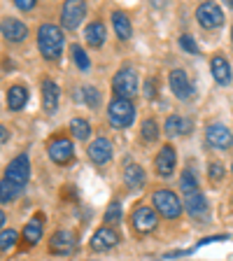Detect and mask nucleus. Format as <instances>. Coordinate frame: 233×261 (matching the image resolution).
Segmentation results:
<instances>
[{
	"label": "nucleus",
	"instance_id": "obj_8",
	"mask_svg": "<svg viewBox=\"0 0 233 261\" xmlns=\"http://www.w3.org/2000/svg\"><path fill=\"white\" fill-rule=\"evenodd\" d=\"M131 222H133V228L138 233H149L157 226V210L147 205H138L131 215Z\"/></svg>",
	"mask_w": 233,
	"mask_h": 261
},
{
	"label": "nucleus",
	"instance_id": "obj_29",
	"mask_svg": "<svg viewBox=\"0 0 233 261\" xmlns=\"http://www.w3.org/2000/svg\"><path fill=\"white\" fill-rule=\"evenodd\" d=\"M14 243H16V231L14 228H3V231H0V250L3 252L12 250Z\"/></svg>",
	"mask_w": 233,
	"mask_h": 261
},
{
	"label": "nucleus",
	"instance_id": "obj_18",
	"mask_svg": "<svg viewBox=\"0 0 233 261\" xmlns=\"http://www.w3.org/2000/svg\"><path fill=\"white\" fill-rule=\"evenodd\" d=\"M210 70H212V77L217 84L226 87L228 82H231V68H228V61L224 56H212L210 61Z\"/></svg>",
	"mask_w": 233,
	"mask_h": 261
},
{
	"label": "nucleus",
	"instance_id": "obj_6",
	"mask_svg": "<svg viewBox=\"0 0 233 261\" xmlns=\"http://www.w3.org/2000/svg\"><path fill=\"white\" fill-rule=\"evenodd\" d=\"M47 152H49V159L59 166H65L70 163L72 156H75V147H72V140L65 136H59V138H51L47 145Z\"/></svg>",
	"mask_w": 233,
	"mask_h": 261
},
{
	"label": "nucleus",
	"instance_id": "obj_15",
	"mask_svg": "<svg viewBox=\"0 0 233 261\" xmlns=\"http://www.w3.org/2000/svg\"><path fill=\"white\" fill-rule=\"evenodd\" d=\"M112 142L108 140V138H96V140L89 145V159H91L93 163H98V166H103V163H108L110 159H112Z\"/></svg>",
	"mask_w": 233,
	"mask_h": 261
},
{
	"label": "nucleus",
	"instance_id": "obj_30",
	"mask_svg": "<svg viewBox=\"0 0 233 261\" xmlns=\"http://www.w3.org/2000/svg\"><path fill=\"white\" fill-rule=\"evenodd\" d=\"M140 133H142V138H145L147 142L157 140V138H159V126H157V121H154V119H145V121H142Z\"/></svg>",
	"mask_w": 233,
	"mask_h": 261
},
{
	"label": "nucleus",
	"instance_id": "obj_4",
	"mask_svg": "<svg viewBox=\"0 0 233 261\" xmlns=\"http://www.w3.org/2000/svg\"><path fill=\"white\" fill-rule=\"evenodd\" d=\"M152 203L166 219H177L182 215V203L170 189H159L152 194Z\"/></svg>",
	"mask_w": 233,
	"mask_h": 261
},
{
	"label": "nucleus",
	"instance_id": "obj_12",
	"mask_svg": "<svg viewBox=\"0 0 233 261\" xmlns=\"http://www.w3.org/2000/svg\"><path fill=\"white\" fill-rule=\"evenodd\" d=\"M175 163H177L175 149L170 145H163L161 152H159L157 159H154V168H157V173L161 175V177H170L173 170H175Z\"/></svg>",
	"mask_w": 233,
	"mask_h": 261
},
{
	"label": "nucleus",
	"instance_id": "obj_20",
	"mask_svg": "<svg viewBox=\"0 0 233 261\" xmlns=\"http://www.w3.org/2000/svg\"><path fill=\"white\" fill-rule=\"evenodd\" d=\"M59 96H61L59 87L51 80H44L42 82V105L47 112H54L59 108Z\"/></svg>",
	"mask_w": 233,
	"mask_h": 261
},
{
	"label": "nucleus",
	"instance_id": "obj_24",
	"mask_svg": "<svg viewBox=\"0 0 233 261\" xmlns=\"http://www.w3.org/2000/svg\"><path fill=\"white\" fill-rule=\"evenodd\" d=\"M124 182L131 187V189H140L145 185V170L138 163H128L124 170Z\"/></svg>",
	"mask_w": 233,
	"mask_h": 261
},
{
	"label": "nucleus",
	"instance_id": "obj_5",
	"mask_svg": "<svg viewBox=\"0 0 233 261\" xmlns=\"http://www.w3.org/2000/svg\"><path fill=\"white\" fill-rule=\"evenodd\" d=\"M112 89L117 93V98H133L138 96V75L133 68H121L112 80Z\"/></svg>",
	"mask_w": 233,
	"mask_h": 261
},
{
	"label": "nucleus",
	"instance_id": "obj_23",
	"mask_svg": "<svg viewBox=\"0 0 233 261\" xmlns=\"http://www.w3.org/2000/svg\"><path fill=\"white\" fill-rule=\"evenodd\" d=\"M112 26H114V33H117V38H119V40H128L131 33H133L128 16H126L124 12H119V10L112 12Z\"/></svg>",
	"mask_w": 233,
	"mask_h": 261
},
{
	"label": "nucleus",
	"instance_id": "obj_14",
	"mask_svg": "<svg viewBox=\"0 0 233 261\" xmlns=\"http://www.w3.org/2000/svg\"><path fill=\"white\" fill-rule=\"evenodd\" d=\"M3 38L10 42H23L28 38V26L14 16H7L3 19Z\"/></svg>",
	"mask_w": 233,
	"mask_h": 261
},
{
	"label": "nucleus",
	"instance_id": "obj_11",
	"mask_svg": "<svg viewBox=\"0 0 233 261\" xmlns=\"http://www.w3.org/2000/svg\"><path fill=\"white\" fill-rule=\"evenodd\" d=\"M168 80H170V89H173V93L179 100H189V98L194 96V84L189 82L185 70H173Z\"/></svg>",
	"mask_w": 233,
	"mask_h": 261
},
{
	"label": "nucleus",
	"instance_id": "obj_35",
	"mask_svg": "<svg viewBox=\"0 0 233 261\" xmlns=\"http://www.w3.org/2000/svg\"><path fill=\"white\" fill-rule=\"evenodd\" d=\"M14 5L19 10H33L35 7V0H14Z\"/></svg>",
	"mask_w": 233,
	"mask_h": 261
},
{
	"label": "nucleus",
	"instance_id": "obj_13",
	"mask_svg": "<svg viewBox=\"0 0 233 261\" xmlns=\"http://www.w3.org/2000/svg\"><path fill=\"white\" fill-rule=\"evenodd\" d=\"M205 138H208V142H210L212 147H217V149H226V147H231V142H233L231 130H228L224 124H210L205 128Z\"/></svg>",
	"mask_w": 233,
	"mask_h": 261
},
{
	"label": "nucleus",
	"instance_id": "obj_1",
	"mask_svg": "<svg viewBox=\"0 0 233 261\" xmlns=\"http://www.w3.org/2000/svg\"><path fill=\"white\" fill-rule=\"evenodd\" d=\"M28 177H31V161H28V154L23 152L16 159H12L10 166L5 168V177H3V185H0V189H3L0 191V201L3 203L14 201L26 187Z\"/></svg>",
	"mask_w": 233,
	"mask_h": 261
},
{
	"label": "nucleus",
	"instance_id": "obj_22",
	"mask_svg": "<svg viewBox=\"0 0 233 261\" xmlns=\"http://www.w3.org/2000/svg\"><path fill=\"white\" fill-rule=\"evenodd\" d=\"M105 35H108V31H105L103 21H91L84 28V40H87L91 47H100V44L105 42Z\"/></svg>",
	"mask_w": 233,
	"mask_h": 261
},
{
	"label": "nucleus",
	"instance_id": "obj_39",
	"mask_svg": "<svg viewBox=\"0 0 233 261\" xmlns=\"http://www.w3.org/2000/svg\"><path fill=\"white\" fill-rule=\"evenodd\" d=\"M231 170H233V166H231Z\"/></svg>",
	"mask_w": 233,
	"mask_h": 261
},
{
	"label": "nucleus",
	"instance_id": "obj_31",
	"mask_svg": "<svg viewBox=\"0 0 233 261\" xmlns=\"http://www.w3.org/2000/svg\"><path fill=\"white\" fill-rule=\"evenodd\" d=\"M105 222L108 224H121V205L117 201L110 203L108 212H105Z\"/></svg>",
	"mask_w": 233,
	"mask_h": 261
},
{
	"label": "nucleus",
	"instance_id": "obj_16",
	"mask_svg": "<svg viewBox=\"0 0 233 261\" xmlns=\"http://www.w3.org/2000/svg\"><path fill=\"white\" fill-rule=\"evenodd\" d=\"M114 245H119V233L114 231V228L110 226H103V228H98L96 233H93L91 238V247L93 250H110V247H114Z\"/></svg>",
	"mask_w": 233,
	"mask_h": 261
},
{
	"label": "nucleus",
	"instance_id": "obj_34",
	"mask_svg": "<svg viewBox=\"0 0 233 261\" xmlns=\"http://www.w3.org/2000/svg\"><path fill=\"white\" fill-rule=\"evenodd\" d=\"M179 44H182V49H187L189 54H198V44L194 42L191 35H182V38H179Z\"/></svg>",
	"mask_w": 233,
	"mask_h": 261
},
{
	"label": "nucleus",
	"instance_id": "obj_25",
	"mask_svg": "<svg viewBox=\"0 0 233 261\" xmlns=\"http://www.w3.org/2000/svg\"><path fill=\"white\" fill-rule=\"evenodd\" d=\"M28 103V91L23 87H19V84H16V87H10L7 89V108L10 110H21L23 105Z\"/></svg>",
	"mask_w": 233,
	"mask_h": 261
},
{
	"label": "nucleus",
	"instance_id": "obj_3",
	"mask_svg": "<svg viewBox=\"0 0 233 261\" xmlns=\"http://www.w3.org/2000/svg\"><path fill=\"white\" fill-rule=\"evenodd\" d=\"M108 119L114 128H126L136 119V108L128 98H114L108 108Z\"/></svg>",
	"mask_w": 233,
	"mask_h": 261
},
{
	"label": "nucleus",
	"instance_id": "obj_28",
	"mask_svg": "<svg viewBox=\"0 0 233 261\" xmlns=\"http://www.w3.org/2000/svg\"><path fill=\"white\" fill-rule=\"evenodd\" d=\"M70 54H72V59H75V63H77V68H80V70H89V68H91V61H89L87 51H84L80 44H72Z\"/></svg>",
	"mask_w": 233,
	"mask_h": 261
},
{
	"label": "nucleus",
	"instance_id": "obj_9",
	"mask_svg": "<svg viewBox=\"0 0 233 261\" xmlns=\"http://www.w3.org/2000/svg\"><path fill=\"white\" fill-rule=\"evenodd\" d=\"M84 14H87V5H84L82 0H70V3H65L63 10H61L63 26L68 28V31L77 28L82 23V19H84Z\"/></svg>",
	"mask_w": 233,
	"mask_h": 261
},
{
	"label": "nucleus",
	"instance_id": "obj_37",
	"mask_svg": "<svg viewBox=\"0 0 233 261\" xmlns=\"http://www.w3.org/2000/svg\"><path fill=\"white\" fill-rule=\"evenodd\" d=\"M0 133H3V136H0V142L5 145V142H7V138H10V130H7L5 126H3V128H0Z\"/></svg>",
	"mask_w": 233,
	"mask_h": 261
},
{
	"label": "nucleus",
	"instance_id": "obj_19",
	"mask_svg": "<svg viewBox=\"0 0 233 261\" xmlns=\"http://www.w3.org/2000/svg\"><path fill=\"white\" fill-rule=\"evenodd\" d=\"M163 130L168 136H185V133L191 130V121L187 117H182V114H170L166 124H163Z\"/></svg>",
	"mask_w": 233,
	"mask_h": 261
},
{
	"label": "nucleus",
	"instance_id": "obj_17",
	"mask_svg": "<svg viewBox=\"0 0 233 261\" xmlns=\"http://www.w3.org/2000/svg\"><path fill=\"white\" fill-rule=\"evenodd\" d=\"M42 215H35V217L31 219V222L23 226V233H21V238H23V245L26 247H33V245H38V240L42 238Z\"/></svg>",
	"mask_w": 233,
	"mask_h": 261
},
{
	"label": "nucleus",
	"instance_id": "obj_21",
	"mask_svg": "<svg viewBox=\"0 0 233 261\" xmlns=\"http://www.w3.org/2000/svg\"><path fill=\"white\" fill-rule=\"evenodd\" d=\"M187 212H189L191 217H205L208 215V201L201 191L187 194Z\"/></svg>",
	"mask_w": 233,
	"mask_h": 261
},
{
	"label": "nucleus",
	"instance_id": "obj_10",
	"mask_svg": "<svg viewBox=\"0 0 233 261\" xmlns=\"http://www.w3.org/2000/svg\"><path fill=\"white\" fill-rule=\"evenodd\" d=\"M75 245H77L75 233L61 228V231H56V233L51 236V240H49V250L54 252V254H70V252L75 250Z\"/></svg>",
	"mask_w": 233,
	"mask_h": 261
},
{
	"label": "nucleus",
	"instance_id": "obj_27",
	"mask_svg": "<svg viewBox=\"0 0 233 261\" xmlns=\"http://www.w3.org/2000/svg\"><path fill=\"white\" fill-rule=\"evenodd\" d=\"M179 189L185 191V194L198 191V179H196V175L191 173V170H185V173H182V177H179Z\"/></svg>",
	"mask_w": 233,
	"mask_h": 261
},
{
	"label": "nucleus",
	"instance_id": "obj_38",
	"mask_svg": "<svg viewBox=\"0 0 233 261\" xmlns=\"http://www.w3.org/2000/svg\"><path fill=\"white\" fill-rule=\"evenodd\" d=\"M231 40H233V31H231Z\"/></svg>",
	"mask_w": 233,
	"mask_h": 261
},
{
	"label": "nucleus",
	"instance_id": "obj_33",
	"mask_svg": "<svg viewBox=\"0 0 233 261\" xmlns=\"http://www.w3.org/2000/svg\"><path fill=\"white\" fill-rule=\"evenodd\" d=\"M208 177L212 179V182H219V179L224 177V166L219 161H212L210 166H208Z\"/></svg>",
	"mask_w": 233,
	"mask_h": 261
},
{
	"label": "nucleus",
	"instance_id": "obj_7",
	"mask_svg": "<svg viewBox=\"0 0 233 261\" xmlns=\"http://www.w3.org/2000/svg\"><path fill=\"white\" fill-rule=\"evenodd\" d=\"M196 19L203 28H219L224 23V12L217 3H203L196 10Z\"/></svg>",
	"mask_w": 233,
	"mask_h": 261
},
{
	"label": "nucleus",
	"instance_id": "obj_36",
	"mask_svg": "<svg viewBox=\"0 0 233 261\" xmlns=\"http://www.w3.org/2000/svg\"><path fill=\"white\" fill-rule=\"evenodd\" d=\"M145 93H147V98H157V89H154V80H147V84H145Z\"/></svg>",
	"mask_w": 233,
	"mask_h": 261
},
{
	"label": "nucleus",
	"instance_id": "obj_26",
	"mask_svg": "<svg viewBox=\"0 0 233 261\" xmlns=\"http://www.w3.org/2000/svg\"><path fill=\"white\" fill-rule=\"evenodd\" d=\"M70 133L77 138V140H87V138L91 136V126H89V121L77 117V119L70 121Z\"/></svg>",
	"mask_w": 233,
	"mask_h": 261
},
{
	"label": "nucleus",
	"instance_id": "obj_2",
	"mask_svg": "<svg viewBox=\"0 0 233 261\" xmlns=\"http://www.w3.org/2000/svg\"><path fill=\"white\" fill-rule=\"evenodd\" d=\"M38 47L44 59L56 61L63 51V31L54 23H42L38 28Z\"/></svg>",
	"mask_w": 233,
	"mask_h": 261
},
{
	"label": "nucleus",
	"instance_id": "obj_32",
	"mask_svg": "<svg viewBox=\"0 0 233 261\" xmlns=\"http://www.w3.org/2000/svg\"><path fill=\"white\" fill-rule=\"evenodd\" d=\"M84 100H87L89 108H98V103H100V93H98V89L84 87Z\"/></svg>",
	"mask_w": 233,
	"mask_h": 261
}]
</instances>
